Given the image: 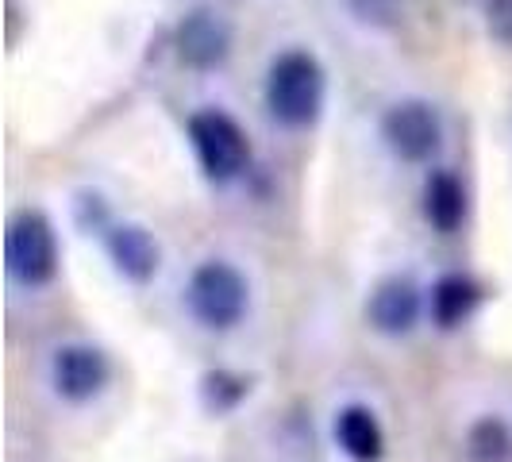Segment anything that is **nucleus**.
Masks as SVG:
<instances>
[{"mask_svg":"<svg viewBox=\"0 0 512 462\" xmlns=\"http://www.w3.org/2000/svg\"><path fill=\"white\" fill-rule=\"evenodd\" d=\"M328 101V74L308 51H282L266 70V108L282 128H312Z\"/></svg>","mask_w":512,"mask_h":462,"instance_id":"obj_1","label":"nucleus"},{"mask_svg":"<svg viewBox=\"0 0 512 462\" xmlns=\"http://www.w3.org/2000/svg\"><path fill=\"white\" fill-rule=\"evenodd\" d=\"M185 305L201 328L231 332L243 324V316L251 308V285L239 266H231L224 258H208L193 270V278L185 285Z\"/></svg>","mask_w":512,"mask_h":462,"instance_id":"obj_2","label":"nucleus"},{"mask_svg":"<svg viewBox=\"0 0 512 462\" xmlns=\"http://www.w3.org/2000/svg\"><path fill=\"white\" fill-rule=\"evenodd\" d=\"M4 262L8 274L27 289H43L58 278V262H62V247H58V231H54L51 216L39 208H24L8 220L4 231Z\"/></svg>","mask_w":512,"mask_h":462,"instance_id":"obj_3","label":"nucleus"},{"mask_svg":"<svg viewBox=\"0 0 512 462\" xmlns=\"http://www.w3.org/2000/svg\"><path fill=\"white\" fill-rule=\"evenodd\" d=\"M189 143L197 151V162L212 185H231L243 178L251 166V143L243 128L220 108H205L189 116Z\"/></svg>","mask_w":512,"mask_h":462,"instance_id":"obj_4","label":"nucleus"},{"mask_svg":"<svg viewBox=\"0 0 512 462\" xmlns=\"http://www.w3.org/2000/svg\"><path fill=\"white\" fill-rule=\"evenodd\" d=\"M382 139L393 151V158H401L409 166H424L443 151V120L428 101L405 97V101H393L385 108Z\"/></svg>","mask_w":512,"mask_h":462,"instance_id":"obj_5","label":"nucleus"},{"mask_svg":"<svg viewBox=\"0 0 512 462\" xmlns=\"http://www.w3.org/2000/svg\"><path fill=\"white\" fill-rule=\"evenodd\" d=\"M174 54L181 66H189L197 74L220 70L231 54V24L212 4L189 8L174 27Z\"/></svg>","mask_w":512,"mask_h":462,"instance_id":"obj_6","label":"nucleus"},{"mask_svg":"<svg viewBox=\"0 0 512 462\" xmlns=\"http://www.w3.org/2000/svg\"><path fill=\"white\" fill-rule=\"evenodd\" d=\"M112 378L108 355L93 343H66L58 347L51 359V385L54 393L70 405H85L93 397H101L104 385Z\"/></svg>","mask_w":512,"mask_h":462,"instance_id":"obj_7","label":"nucleus"},{"mask_svg":"<svg viewBox=\"0 0 512 462\" xmlns=\"http://www.w3.org/2000/svg\"><path fill=\"white\" fill-rule=\"evenodd\" d=\"M104 251L116 274L135 285H147L162 266V247L143 224H112L104 231Z\"/></svg>","mask_w":512,"mask_h":462,"instance_id":"obj_8","label":"nucleus"},{"mask_svg":"<svg viewBox=\"0 0 512 462\" xmlns=\"http://www.w3.org/2000/svg\"><path fill=\"white\" fill-rule=\"evenodd\" d=\"M420 312H424V297H420V289L409 278H385L366 301L370 328L382 335H393V339L409 335L420 324Z\"/></svg>","mask_w":512,"mask_h":462,"instance_id":"obj_9","label":"nucleus"},{"mask_svg":"<svg viewBox=\"0 0 512 462\" xmlns=\"http://www.w3.org/2000/svg\"><path fill=\"white\" fill-rule=\"evenodd\" d=\"M335 443L343 447V455L355 462H378L385 455V432L378 424L374 409L366 405H343L335 412Z\"/></svg>","mask_w":512,"mask_h":462,"instance_id":"obj_10","label":"nucleus"},{"mask_svg":"<svg viewBox=\"0 0 512 462\" xmlns=\"http://www.w3.org/2000/svg\"><path fill=\"white\" fill-rule=\"evenodd\" d=\"M466 185L459 174L451 170H432L424 181V220L439 231V235H455L466 224Z\"/></svg>","mask_w":512,"mask_h":462,"instance_id":"obj_11","label":"nucleus"},{"mask_svg":"<svg viewBox=\"0 0 512 462\" xmlns=\"http://www.w3.org/2000/svg\"><path fill=\"white\" fill-rule=\"evenodd\" d=\"M428 305H432V324L451 332V328H459L462 320H470L474 308L482 305V285L474 278H466V274H443L432 285Z\"/></svg>","mask_w":512,"mask_h":462,"instance_id":"obj_12","label":"nucleus"},{"mask_svg":"<svg viewBox=\"0 0 512 462\" xmlns=\"http://www.w3.org/2000/svg\"><path fill=\"white\" fill-rule=\"evenodd\" d=\"M466 455L474 462H505L512 455V432L501 416H482L466 432Z\"/></svg>","mask_w":512,"mask_h":462,"instance_id":"obj_13","label":"nucleus"},{"mask_svg":"<svg viewBox=\"0 0 512 462\" xmlns=\"http://www.w3.org/2000/svg\"><path fill=\"white\" fill-rule=\"evenodd\" d=\"M251 393V378L243 374H231V370H208L201 378V401L212 416H224V412H235Z\"/></svg>","mask_w":512,"mask_h":462,"instance_id":"obj_14","label":"nucleus"},{"mask_svg":"<svg viewBox=\"0 0 512 462\" xmlns=\"http://www.w3.org/2000/svg\"><path fill=\"white\" fill-rule=\"evenodd\" d=\"M343 4L370 31H397L405 24V0H343Z\"/></svg>","mask_w":512,"mask_h":462,"instance_id":"obj_15","label":"nucleus"},{"mask_svg":"<svg viewBox=\"0 0 512 462\" xmlns=\"http://www.w3.org/2000/svg\"><path fill=\"white\" fill-rule=\"evenodd\" d=\"M74 220L81 231H108L112 228V212H108V201L93 189H81L74 197Z\"/></svg>","mask_w":512,"mask_h":462,"instance_id":"obj_16","label":"nucleus"},{"mask_svg":"<svg viewBox=\"0 0 512 462\" xmlns=\"http://www.w3.org/2000/svg\"><path fill=\"white\" fill-rule=\"evenodd\" d=\"M486 27L501 47H509L512 51V0H489L486 4Z\"/></svg>","mask_w":512,"mask_h":462,"instance_id":"obj_17","label":"nucleus"}]
</instances>
